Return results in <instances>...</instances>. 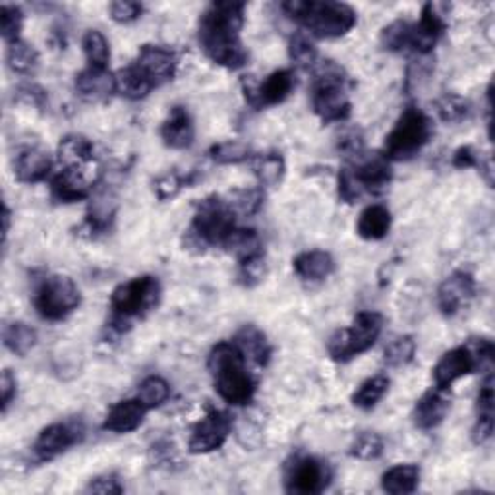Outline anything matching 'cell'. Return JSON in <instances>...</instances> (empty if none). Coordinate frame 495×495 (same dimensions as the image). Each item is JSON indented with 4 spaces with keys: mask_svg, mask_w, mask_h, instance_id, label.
<instances>
[{
    "mask_svg": "<svg viewBox=\"0 0 495 495\" xmlns=\"http://www.w3.org/2000/svg\"><path fill=\"white\" fill-rule=\"evenodd\" d=\"M246 5L237 0L213 3L201 12L198 41L209 61L228 70H238L248 63V51L240 39Z\"/></svg>",
    "mask_w": 495,
    "mask_h": 495,
    "instance_id": "1",
    "label": "cell"
},
{
    "mask_svg": "<svg viewBox=\"0 0 495 495\" xmlns=\"http://www.w3.org/2000/svg\"><path fill=\"white\" fill-rule=\"evenodd\" d=\"M246 356L235 341L217 343L208 358V370L213 377L215 391L219 397L235 406L252 403L257 383L248 372Z\"/></svg>",
    "mask_w": 495,
    "mask_h": 495,
    "instance_id": "2",
    "label": "cell"
},
{
    "mask_svg": "<svg viewBox=\"0 0 495 495\" xmlns=\"http://www.w3.org/2000/svg\"><path fill=\"white\" fill-rule=\"evenodd\" d=\"M286 16L319 39H337L356 25V12L345 3L333 0H288L281 5Z\"/></svg>",
    "mask_w": 495,
    "mask_h": 495,
    "instance_id": "3",
    "label": "cell"
},
{
    "mask_svg": "<svg viewBox=\"0 0 495 495\" xmlns=\"http://www.w3.org/2000/svg\"><path fill=\"white\" fill-rule=\"evenodd\" d=\"M346 70L335 61H322L314 66L312 80V107L322 122H345L351 119L353 103L348 99Z\"/></svg>",
    "mask_w": 495,
    "mask_h": 495,
    "instance_id": "4",
    "label": "cell"
},
{
    "mask_svg": "<svg viewBox=\"0 0 495 495\" xmlns=\"http://www.w3.org/2000/svg\"><path fill=\"white\" fill-rule=\"evenodd\" d=\"M161 300V283L153 275L134 277L116 286L111 295L112 315L107 327L114 335H122L132 327V319L148 315Z\"/></svg>",
    "mask_w": 495,
    "mask_h": 495,
    "instance_id": "5",
    "label": "cell"
},
{
    "mask_svg": "<svg viewBox=\"0 0 495 495\" xmlns=\"http://www.w3.org/2000/svg\"><path fill=\"white\" fill-rule=\"evenodd\" d=\"M235 211L228 201L219 196H208L196 206V213L190 228L184 235V246L198 254L206 252L211 246H221L237 228Z\"/></svg>",
    "mask_w": 495,
    "mask_h": 495,
    "instance_id": "6",
    "label": "cell"
},
{
    "mask_svg": "<svg viewBox=\"0 0 495 495\" xmlns=\"http://www.w3.org/2000/svg\"><path fill=\"white\" fill-rule=\"evenodd\" d=\"M432 132L433 128L430 116L414 105L406 107L391 132L385 136L383 155L389 161H409L426 148Z\"/></svg>",
    "mask_w": 495,
    "mask_h": 495,
    "instance_id": "7",
    "label": "cell"
},
{
    "mask_svg": "<svg viewBox=\"0 0 495 495\" xmlns=\"http://www.w3.org/2000/svg\"><path fill=\"white\" fill-rule=\"evenodd\" d=\"M493 343L490 339H471L442 356L433 368V382L438 387H451L461 377L478 370H491Z\"/></svg>",
    "mask_w": 495,
    "mask_h": 495,
    "instance_id": "8",
    "label": "cell"
},
{
    "mask_svg": "<svg viewBox=\"0 0 495 495\" xmlns=\"http://www.w3.org/2000/svg\"><path fill=\"white\" fill-rule=\"evenodd\" d=\"M383 331V315L377 312L356 314L351 327L337 329L327 341V353L335 362H351L375 345Z\"/></svg>",
    "mask_w": 495,
    "mask_h": 495,
    "instance_id": "9",
    "label": "cell"
},
{
    "mask_svg": "<svg viewBox=\"0 0 495 495\" xmlns=\"http://www.w3.org/2000/svg\"><path fill=\"white\" fill-rule=\"evenodd\" d=\"M82 302L80 288L66 275H47L37 283L34 306L47 322H63Z\"/></svg>",
    "mask_w": 495,
    "mask_h": 495,
    "instance_id": "10",
    "label": "cell"
},
{
    "mask_svg": "<svg viewBox=\"0 0 495 495\" xmlns=\"http://www.w3.org/2000/svg\"><path fill=\"white\" fill-rule=\"evenodd\" d=\"M333 471L329 462L314 455L296 453L285 464V490L295 495H315L329 488Z\"/></svg>",
    "mask_w": 495,
    "mask_h": 495,
    "instance_id": "11",
    "label": "cell"
},
{
    "mask_svg": "<svg viewBox=\"0 0 495 495\" xmlns=\"http://www.w3.org/2000/svg\"><path fill=\"white\" fill-rule=\"evenodd\" d=\"M242 85V93L246 103L252 109L259 111L266 107H275L283 103V101L293 93L296 80L293 70H275L264 80V82H256L252 76H246L240 82Z\"/></svg>",
    "mask_w": 495,
    "mask_h": 495,
    "instance_id": "12",
    "label": "cell"
},
{
    "mask_svg": "<svg viewBox=\"0 0 495 495\" xmlns=\"http://www.w3.org/2000/svg\"><path fill=\"white\" fill-rule=\"evenodd\" d=\"M83 433H85L83 424L78 420L56 422V424H51L45 430H41L32 447L34 455L41 462L53 461L58 455L66 453L70 447L78 445L83 440Z\"/></svg>",
    "mask_w": 495,
    "mask_h": 495,
    "instance_id": "13",
    "label": "cell"
},
{
    "mask_svg": "<svg viewBox=\"0 0 495 495\" xmlns=\"http://www.w3.org/2000/svg\"><path fill=\"white\" fill-rule=\"evenodd\" d=\"M232 422L227 412L209 409L208 414L203 416L192 430L190 442H188V449L192 455H208L213 451L221 449L230 435Z\"/></svg>",
    "mask_w": 495,
    "mask_h": 495,
    "instance_id": "14",
    "label": "cell"
},
{
    "mask_svg": "<svg viewBox=\"0 0 495 495\" xmlns=\"http://www.w3.org/2000/svg\"><path fill=\"white\" fill-rule=\"evenodd\" d=\"M140 74L148 80L155 90L165 85L177 76L179 56L174 51L163 45H143L138 53V58L132 63Z\"/></svg>",
    "mask_w": 495,
    "mask_h": 495,
    "instance_id": "15",
    "label": "cell"
},
{
    "mask_svg": "<svg viewBox=\"0 0 495 495\" xmlns=\"http://www.w3.org/2000/svg\"><path fill=\"white\" fill-rule=\"evenodd\" d=\"M476 296V279L469 271H455L438 288V306L443 315L453 317Z\"/></svg>",
    "mask_w": 495,
    "mask_h": 495,
    "instance_id": "16",
    "label": "cell"
},
{
    "mask_svg": "<svg viewBox=\"0 0 495 495\" xmlns=\"http://www.w3.org/2000/svg\"><path fill=\"white\" fill-rule=\"evenodd\" d=\"M95 180L87 174V167H66L51 180V196L58 203H76L92 196Z\"/></svg>",
    "mask_w": 495,
    "mask_h": 495,
    "instance_id": "17",
    "label": "cell"
},
{
    "mask_svg": "<svg viewBox=\"0 0 495 495\" xmlns=\"http://www.w3.org/2000/svg\"><path fill=\"white\" fill-rule=\"evenodd\" d=\"M440 5L428 3L422 8L420 14V22L412 24V43H411V51L416 54L426 56L433 51V47L438 45V41L445 34L447 22L445 16L440 12Z\"/></svg>",
    "mask_w": 495,
    "mask_h": 495,
    "instance_id": "18",
    "label": "cell"
},
{
    "mask_svg": "<svg viewBox=\"0 0 495 495\" xmlns=\"http://www.w3.org/2000/svg\"><path fill=\"white\" fill-rule=\"evenodd\" d=\"M348 169L353 170L354 179L362 186L364 194L383 192L393 179L391 161L383 153H374L368 157L362 155L360 159H356V165L348 167Z\"/></svg>",
    "mask_w": 495,
    "mask_h": 495,
    "instance_id": "19",
    "label": "cell"
},
{
    "mask_svg": "<svg viewBox=\"0 0 495 495\" xmlns=\"http://www.w3.org/2000/svg\"><path fill=\"white\" fill-rule=\"evenodd\" d=\"M451 409L449 387H438L426 391L414 406V424L420 430H433L445 420Z\"/></svg>",
    "mask_w": 495,
    "mask_h": 495,
    "instance_id": "20",
    "label": "cell"
},
{
    "mask_svg": "<svg viewBox=\"0 0 495 495\" xmlns=\"http://www.w3.org/2000/svg\"><path fill=\"white\" fill-rule=\"evenodd\" d=\"M53 169V159L49 151L39 145H27L20 150L14 159V174L24 184H37L45 180Z\"/></svg>",
    "mask_w": 495,
    "mask_h": 495,
    "instance_id": "21",
    "label": "cell"
},
{
    "mask_svg": "<svg viewBox=\"0 0 495 495\" xmlns=\"http://www.w3.org/2000/svg\"><path fill=\"white\" fill-rule=\"evenodd\" d=\"M196 126L186 107H172L161 124V140L170 150H188L194 143Z\"/></svg>",
    "mask_w": 495,
    "mask_h": 495,
    "instance_id": "22",
    "label": "cell"
},
{
    "mask_svg": "<svg viewBox=\"0 0 495 495\" xmlns=\"http://www.w3.org/2000/svg\"><path fill=\"white\" fill-rule=\"evenodd\" d=\"M74 85L78 95L87 103H103L116 93V80L107 68L87 66L76 76Z\"/></svg>",
    "mask_w": 495,
    "mask_h": 495,
    "instance_id": "23",
    "label": "cell"
},
{
    "mask_svg": "<svg viewBox=\"0 0 495 495\" xmlns=\"http://www.w3.org/2000/svg\"><path fill=\"white\" fill-rule=\"evenodd\" d=\"M145 414H148V409L138 397L121 401L109 411L103 422V430L112 433H130L141 426Z\"/></svg>",
    "mask_w": 495,
    "mask_h": 495,
    "instance_id": "24",
    "label": "cell"
},
{
    "mask_svg": "<svg viewBox=\"0 0 495 495\" xmlns=\"http://www.w3.org/2000/svg\"><path fill=\"white\" fill-rule=\"evenodd\" d=\"M495 393H493V374L488 372L486 380L480 387L476 399V424L472 430L474 443L482 445L493 435V412H495Z\"/></svg>",
    "mask_w": 495,
    "mask_h": 495,
    "instance_id": "25",
    "label": "cell"
},
{
    "mask_svg": "<svg viewBox=\"0 0 495 495\" xmlns=\"http://www.w3.org/2000/svg\"><path fill=\"white\" fill-rule=\"evenodd\" d=\"M293 269L298 279L306 283H322L333 275L335 259L329 252L324 250L302 252L293 259Z\"/></svg>",
    "mask_w": 495,
    "mask_h": 495,
    "instance_id": "26",
    "label": "cell"
},
{
    "mask_svg": "<svg viewBox=\"0 0 495 495\" xmlns=\"http://www.w3.org/2000/svg\"><path fill=\"white\" fill-rule=\"evenodd\" d=\"M58 163L66 167H90L95 163L93 141L80 134L64 136L58 143Z\"/></svg>",
    "mask_w": 495,
    "mask_h": 495,
    "instance_id": "27",
    "label": "cell"
},
{
    "mask_svg": "<svg viewBox=\"0 0 495 495\" xmlns=\"http://www.w3.org/2000/svg\"><path fill=\"white\" fill-rule=\"evenodd\" d=\"M391 223V211L385 206H380V203H374V206H368L360 213L356 232L364 240H382L389 235Z\"/></svg>",
    "mask_w": 495,
    "mask_h": 495,
    "instance_id": "28",
    "label": "cell"
},
{
    "mask_svg": "<svg viewBox=\"0 0 495 495\" xmlns=\"http://www.w3.org/2000/svg\"><path fill=\"white\" fill-rule=\"evenodd\" d=\"M240 351L244 353L246 360H252L257 366H267L271 358V345L267 337L256 325H244L235 337Z\"/></svg>",
    "mask_w": 495,
    "mask_h": 495,
    "instance_id": "29",
    "label": "cell"
},
{
    "mask_svg": "<svg viewBox=\"0 0 495 495\" xmlns=\"http://www.w3.org/2000/svg\"><path fill=\"white\" fill-rule=\"evenodd\" d=\"M252 170L261 186H279L285 177V157L279 151H266L252 155Z\"/></svg>",
    "mask_w": 495,
    "mask_h": 495,
    "instance_id": "30",
    "label": "cell"
},
{
    "mask_svg": "<svg viewBox=\"0 0 495 495\" xmlns=\"http://www.w3.org/2000/svg\"><path fill=\"white\" fill-rule=\"evenodd\" d=\"M420 484V469L416 464H397L382 478V488L393 495L414 493Z\"/></svg>",
    "mask_w": 495,
    "mask_h": 495,
    "instance_id": "31",
    "label": "cell"
},
{
    "mask_svg": "<svg viewBox=\"0 0 495 495\" xmlns=\"http://www.w3.org/2000/svg\"><path fill=\"white\" fill-rule=\"evenodd\" d=\"M114 215H116V208H114L112 199L101 198V199L93 201L90 211H87L85 223H83V230L87 232V237L97 238V237L107 235V232L112 228Z\"/></svg>",
    "mask_w": 495,
    "mask_h": 495,
    "instance_id": "32",
    "label": "cell"
},
{
    "mask_svg": "<svg viewBox=\"0 0 495 495\" xmlns=\"http://www.w3.org/2000/svg\"><path fill=\"white\" fill-rule=\"evenodd\" d=\"M114 80H116V93H121L122 97L132 99V101L148 97L155 90V87L140 74V70L134 64L119 70V74L114 76Z\"/></svg>",
    "mask_w": 495,
    "mask_h": 495,
    "instance_id": "33",
    "label": "cell"
},
{
    "mask_svg": "<svg viewBox=\"0 0 495 495\" xmlns=\"http://www.w3.org/2000/svg\"><path fill=\"white\" fill-rule=\"evenodd\" d=\"M225 250L232 256H237V259H246L256 254H264V246H261V238L254 228H242L237 227L230 232V237L223 244Z\"/></svg>",
    "mask_w": 495,
    "mask_h": 495,
    "instance_id": "34",
    "label": "cell"
},
{
    "mask_svg": "<svg viewBox=\"0 0 495 495\" xmlns=\"http://www.w3.org/2000/svg\"><path fill=\"white\" fill-rule=\"evenodd\" d=\"M389 377L385 374H377L374 377H368L354 393H353V404L360 411H372L374 406L380 403L385 393L389 391Z\"/></svg>",
    "mask_w": 495,
    "mask_h": 495,
    "instance_id": "35",
    "label": "cell"
},
{
    "mask_svg": "<svg viewBox=\"0 0 495 495\" xmlns=\"http://www.w3.org/2000/svg\"><path fill=\"white\" fill-rule=\"evenodd\" d=\"M3 343L10 353L25 356L37 345V333L24 322H12L3 329Z\"/></svg>",
    "mask_w": 495,
    "mask_h": 495,
    "instance_id": "36",
    "label": "cell"
},
{
    "mask_svg": "<svg viewBox=\"0 0 495 495\" xmlns=\"http://www.w3.org/2000/svg\"><path fill=\"white\" fill-rule=\"evenodd\" d=\"M6 64L12 72H16V74L29 76L34 74L35 68L39 66V54L32 45H27L25 41L18 39L14 43H8Z\"/></svg>",
    "mask_w": 495,
    "mask_h": 495,
    "instance_id": "37",
    "label": "cell"
},
{
    "mask_svg": "<svg viewBox=\"0 0 495 495\" xmlns=\"http://www.w3.org/2000/svg\"><path fill=\"white\" fill-rule=\"evenodd\" d=\"M211 161L217 165H238L244 161H250L252 150L250 145L238 141V140H228L223 143H215L209 150Z\"/></svg>",
    "mask_w": 495,
    "mask_h": 495,
    "instance_id": "38",
    "label": "cell"
},
{
    "mask_svg": "<svg viewBox=\"0 0 495 495\" xmlns=\"http://www.w3.org/2000/svg\"><path fill=\"white\" fill-rule=\"evenodd\" d=\"M82 47L85 53L87 63H90L92 68H109V61H111V47L107 37L97 32V29H90L83 35Z\"/></svg>",
    "mask_w": 495,
    "mask_h": 495,
    "instance_id": "39",
    "label": "cell"
},
{
    "mask_svg": "<svg viewBox=\"0 0 495 495\" xmlns=\"http://www.w3.org/2000/svg\"><path fill=\"white\" fill-rule=\"evenodd\" d=\"M169 397H170V385L159 375L145 377L138 387V399L143 403V406L148 411L165 404Z\"/></svg>",
    "mask_w": 495,
    "mask_h": 495,
    "instance_id": "40",
    "label": "cell"
},
{
    "mask_svg": "<svg viewBox=\"0 0 495 495\" xmlns=\"http://www.w3.org/2000/svg\"><path fill=\"white\" fill-rule=\"evenodd\" d=\"M416 354V341L412 335H403V337L393 339L383 353V360L389 368L409 366Z\"/></svg>",
    "mask_w": 495,
    "mask_h": 495,
    "instance_id": "41",
    "label": "cell"
},
{
    "mask_svg": "<svg viewBox=\"0 0 495 495\" xmlns=\"http://www.w3.org/2000/svg\"><path fill=\"white\" fill-rule=\"evenodd\" d=\"M435 111H438L440 119L447 124H459L469 119L471 105L469 101L457 93H445L435 101Z\"/></svg>",
    "mask_w": 495,
    "mask_h": 495,
    "instance_id": "42",
    "label": "cell"
},
{
    "mask_svg": "<svg viewBox=\"0 0 495 495\" xmlns=\"http://www.w3.org/2000/svg\"><path fill=\"white\" fill-rule=\"evenodd\" d=\"M411 37H412V24L397 20L389 24L382 32V45L385 51H391V53L411 51Z\"/></svg>",
    "mask_w": 495,
    "mask_h": 495,
    "instance_id": "43",
    "label": "cell"
},
{
    "mask_svg": "<svg viewBox=\"0 0 495 495\" xmlns=\"http://www.w3.org/2000/svg\"><path fill=\"white\" fill-rule=\"evenodd\" d=\"M264 199H266V194L261 188H242V190H235L230 194V199L228 206L230 209L235 211L237 215H244V217H250V215H256L261 206H264Z\"/></svg>",
    "mask_w": 495,
    "mask_h": 495,
    "instance_id": "44",
    "label": "cell"
},
{
    "mask_svg": "<svg viewBox=\"0 0 495 495\" xmlns=\"http://www.w3.org/2000/svg\"><path fill=\"white\" fill-rule=\"evenodd\" d=\"M196 179H194V174H180V172H165L161 174V177H157L153 180V192L157 196V199H161V201H169L172 198H177L180 194V190L184 186L188 184H192Z\"/></svg>",
    "mask_w": 495,
    "mask_h": 495,
    "instance_id": "45",
    "label": "cell"
},
{
    "mask_svg": "<svg viewBox=\"0 0 495 495\" xmlns=\"http://www.w3.org/2000/svg\"><path fill=\"white\" fill-rule=\"evenodd\" d=\"M385 442L380 433L374 432H362L358 433L353 445H351V455L360 461H375L383 455Z\"/></svg>",
    "mask_w": 495,
    "mask_h": 495,
    "instance_id": "46",
    "label": "cell"
},
{
    "mask_svg": "<svg viewBox=\"0 0 495 495\" xmlns=\"http://www.w3.org/2000/svg\"><path fill=\"white\" fill-rule=\"evenodd\" d=\"M267 275V264L264 254H256L238 261V283L246 288L257 286Z\"/></svg>",
    "mask_w": 495,
    "mask_h": 495,
    "instance_id": "47",
    "label": "cell"
},
{
    "mask_svg": "<svg viewBox=\"0 0 495 495\" xmlns=\"http://www.w3.org/2000/svg\"><path fill=\"white\" fill-rule=\"evenodd\" d=\"M288 56H290V61H293L300 68H314L317 64V49L304 34H296V35L290 37Z\"/></svg>",
    "mask_w": 495,
    "mask_h": 495,
    "instance_id": "48",
    "label": "cell"
},
{
    "mask_svg": "<svg viewBox=\"0 0 495 495\" xmlns=\"http://www.w3.org/2000/svg\"><path fill=\"white\" fill-rule=\"evenodd\" d=\"M24 27V12L16 5H3L0 6V35L8 43L20 39V32Z\"/></svg>",
    "mask_w": 495,
    "mask_h": 495,
    "instance_id": "49",
    "label": "cell"
},
{
    "mask_svg": "<svg viewBox=\"0 0 495 495\" xmlns=\"http://www.w3.org/2000/svg\"><path fill=\"white\" fill-rule=\"evenodd\" d=\"M337 148L346 159H353V161H356V159H360L364 155V134H362V130L360 128L345 130V132L339 138Z\"/></svg>",
    "mask_w": 495,
    "mask_h": 495,
    "instance_id": "50",
    "label": "cell"
},
{
    "mask_svg": "<svg viewBox=\"0 0 495 495\" xmlns=\"http://www.w3.org/2000/svg\"><path fill=\"white\" fill-rule=\"evenodd\" d=\"M362 196H364V190H362V186L358 184V180L354 179L353 170L348 167L341 169V172H339V198L345 203H348V206H353V203H356Z\"/></svg>",
    "mask_w": 495,
    "mask_h": 495,
    "instance_id": "51",
    "label": "cell"
},
{
    "mask_svg": "<svg viewBox=\"0 0 495 495\" xmlns=\"http://www.w3.org/2000/svg\"><path fill=\"white\" fill-rule=\"evenodd\" d=\"M109 12L116 24H132L141 16L143 5L128 3V0H116V3L109 5Z\"/></svg>",
    "mask_w": 495,
    "mask_h": 495,
    "instance_id": "52",
    "label": "cell"
},
{
    "mask_svg": "<svg viewBox=\"0 0 495 495\" xmlns=\"http://www.w3.org/2000/svg\"><path fill=\"white\" fill-rule=\"evenodd\" d=\"M90 493H124L122 480L116 474H101L93 478L90 486L85 488Z\"/></svg>",
    "mask_w": 495,
    "mask_h": 495,
    "instance_id": "53",
    "label": "cell"
},
{
    "mask_svg": "<svg viewBox=\"0 0 495 495\" xmlns=\"http://www.w3.org/2000/svg\"><path fill=\"white\" fill-rule=\"evenodd\" d=\"M16 393H18L16 377L12 375L10 370H5L3 377H0V401H3V414L8 412L10 404L14 403V399H16Z\"/></svg>",
    "mask_w": 495,
    "mask_h": 495,
    "instance_id": "54",
    "label": "cell"
},
{
    "mask_svg": "<svg viewBox=\"0 0 495 495\" xmlns=\"http://www.w3.org/2000/svg\"><path fill=\"white\" fill-rule=\"evenodd\" d=\"M20 95L27 101V103H32L35 107H43L47 101V93L45 90H41L37 85H25L20 90Z\"/></svg>",
    "mask_w": 495,
    "mask_h": 495,
    "instance_id": "55",
    "label": "cell"
},
{
    "mask_svg": "<svg viewBox=\"0 0 495 495\" xmlns=\"http://www.w3.org/2000/svg\"><path fill=\"white\" fill-rule=\"evenodd\" d=\"M3 223H5V228H3V237H5V242L8 238V232H10V209L5 203V209H3Z\"/></svg>",
    "mask_w": 495,
    "mask_h": 495,
    "instance_id": "56",
    "label": "cell"
}]
</instances>
